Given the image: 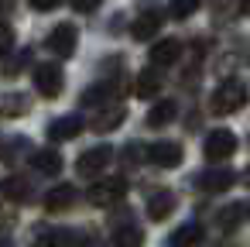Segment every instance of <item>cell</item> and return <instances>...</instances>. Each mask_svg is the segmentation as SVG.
<instances>
[{
  "label": "cell",
  "mask_w": 250,
  "mask_h": 247,
  "mask_svg": "<svg viewBox=\"0 0 250 247\" xmlns=\"http://www.w3.org/2000/svg\"><path fill=\"white\" fill-rule=\"evenodd\" d=\"M175 192L171 189H154V192H147V220H154V223H161V220H168L171 213H175Z\"/></svg>",
  "instance_id": "cell-9"
},
{
  "label": "cell",
  "mask_w": 250,
  "mask_h": 247,
  "mask_svg": "<svg viewBox=\"0 0 250 247\" xmlns=\"http://www.w3.org/2000/svg\"><path fill=\"white\" fill-rule=\"evenodd\" d=\"M158 90H161V72H158V69H144V72H137V79H134V96H137V100L158 96Z\"/></svg>",
  "instance_id": "cell-17"
},
{
  "label": "cell",
  "mask_w": 250,
  "mask_h": 247,
  "mask_svg": "<svg viewBox=\"0 0 250 247\" xmlns=\"http://www.w3.org/2000/svg\"><path fill=\"white\" fill-rule=\"evenodd\" d=\"M69 4H72V7H76L79 14H93V11H96V7L103 4V0H69Z\"/></svg>",
  "instance_id": "cell-27"
},
{
  "label": "cell",
  "mask_w": 250,
  "mask_h": 247,
  "mask_svg": "<svg viewBox=\"0 0 250 247\" xmlns=\"http://www.w3.org/2000/svg\"><path fill=\"white\" fill-rule=\"evenodd\" d=\"M35 90H38L42 96L55 100V96L62 93V69H59L55 62H45V66H38V69H35Z\"/></svg>",
  "instance_id": "cell-7"
},
{
  "label": "cell",
  "mask_w": 250,
  "mask_h": 247,
  "mask_svg": "<svg viewBox=\"0 0 250 247\" xmlns=\"http://www.w3.org/2000/svg\"><path fill=\"white\" fill-rule=\"evenodd\" d=\"M76 45H79V28L76 24H55L52 28V35H48V48L55 52V55H62V59H69L72 52H76Z\"/></svg>",
  "instance_id": "cell-6"
},
{
  "label": "cell",
  "mask_w": 250,
  "mask_h": 247,
  "mask_svg": "<svg viewBox=\"0 0 250 247\" xmlns=\"http://www.w3.org/2000/svg\"><path fill=\"white\" fill-rule=\"evenodd\" d=\"M79 131H83V117L79 113H69V117H59V120L48 124V137L52 141H72Z\"/></svg>",
  "instance_id": "cell-12"
},
{
  "label": "cell",
  "mask_w": 250,
  "mask_h": 247,
  "mask_svg": "<svg viewBox=\"0 0 250 247\" xmlns=\"http://www.w3.org/2000/svg\"><path fill=\"white\" fill-rule=\"evenodd\" d=\"M247 182H250V168H247Z\"/></svg>",
  "instance_id": "cell-31"
},
{
  "label": "cell",
  "mask_w": 250,
  "mask_h": 247,
  "mask_svg": "<svg viewBox=\"0 0 250 247\" xmlns=\"http://www.w3.org/2000/svg\"><path fill=\"white\" fill-rule=\"evenodd\" d=\"M240 14H243V18H250V0H240Z\"/></svg>",
  "instance_id": "cell-29"
},
{
  "label": "cell",
  "mask_w": 250,
  "mask_h": 247,
  "mask_svg": "<svg viewBox=\"0 0 250 247\" xmlns=\"http://www.w3.org/2000/svg\"><path fill=\"white\" fill-rule=\"evenodd\" d=\"M202 151H206V158H209V161H229V155L236 151V134H233V131H226V127H216V131H209V134H206Z\"/></svg>",
  "instance_id": "cell-2"
},
{
  "label": "cell",
  "mask_w": 250,
  "mask_h": 247,
  "mask_svg": "<svg viewBox=\"0 0 250 247\" xmlns=\"http://www.w3.org/2000/svg\"><path fill=\"white\" fill-rule=\"evenodd\" d=\"M31 110L28 93H0V117H24Z\"/></svg>",
  "instance_id": "cell-14"
},
{
  "label": "cell",
  "mask_w": 250,
  "mask_h": 247,
  "mask_svg": "<svg viewBox=\"0 0 250 247\" xmlns=\"http://www.w3.org/2000/svg\"><path fill=\"white\" fill-rule=\"evenodd\" d=\"M182 158H185V148L178 141H154L147 148V161L158 168H175V165H182Z\"/></svg>",
  "instance_id": "cell-5"
},
{
  "label": "cell",
  "mask_w": 250,
  "mask_h": 247,
  "mask_svg": "<svg viewBox=\"0 0 250 247\" xmlns=\"http://www.w3.org/2000/svg\"><path fill=\"white\" fill-rule=\"evenodd\" d=\"M11 48H14V31L11 28H0V59H4Z\"/></svg>",
  "instance_id": "cell-26"
},
{
  "label": "cell",
  "mask_w": 250,
  "mask_h": 247,
  "mask_svg": "<svg viewBox=\"0 0 250 247\" xmlns=\"http://www.w3.org/2000/svg\"><path fill=\"white\" fill-rule=\"evenodd\" d=\"M240 216H243V206H240V202H229V209L219 213V226H223V230H236V226H240Z\"/></svg>",
  "instance_id": "cell-25"
},
{
  "label": "cell",
  "mask_w": 250,
  "mask_h": 247,
  "mask_svg": "<svg viewBox=\"0 0 250 247\" xmlns=\"http://www.w3.org/2000/svg\"><path fill=\"white\" fill-rule=\"evenodd\" d=\"M0 192H4V199H11V202H28L31 199V182L24 175H11V179L0 182Z\"/></svg>",
  "instance_id": "cell-15"
},
{
  "label": "cell",
  "mask_w": 250,
  "mask_h": 247,
  "mask_svg": "<svg viewBox=\"0 0 250 247\" xmlns=\"http://www.w3.org/2000/svg\"><path fill=\"white\" fill-rule=\"evenodd\" d=\"M233 182H236V175H233L229 168H219V165H216V168H206V172L195 179V185H199L202 192H226Z\"/></svg>",
  "instance_id": "cell-10"
},
{
  "label": "cell",
  "mask_w": 250,
  "mask_h": 247,
  "mask_svg": "<svg viewBox=\"0 0 250 247\" xmlns=\"http://www.w3.org/2000/svg\"><path fill=\"white\" fill-rule=\"evenodd\" d=\"M120 83H124V79H103V83H93V86L79 96V103H83V107H103V103H113V100L120 96Z\"/></svg>",
  "instance_id": "cell-8"
},
{
  "label": "cell",
  "mask_w": 250,
  "mask_h": 247,
  "mask_svg": "<svg viewBox=\"0 0 250 247\" xmlns=\"http://www.w3.org/2000/svg\"><path fill=\"white\" fill-rule=\"evenodd\" d=\"M247 213H250V206H247Z\"/></svg>",
  "instance_id": "cell-32"
},
{
  "label": "cell",
  "mask_w": 250,
  "mask_h": 247,
  "mask_svg": "<svg viewBox=\"0 0 250 247\" xmlns=\"http://www.w3.org/2000/svg\"><path fill=\"white\" fill-rule=\"evenodd\" d=\"M59 4H62V0H31V7H35V11H55Z\"/></svg>",
  "instance_id": "cell-28"
},
{
  "label": "cell",
  "mask_w": 250,
  "mask_h": 247,
  "mask_svg": "<svg viewBox=\"0 0 250 247\" xmlns=\"http://www.w3.org/2000/svg\"><path fill=\"white\" fill-rule=\"evenodd\" d=\"M178 55H182V42H178V38H161V42H154V48H151V66H154V69L175 66Z\"/></svg>",
  "instance_id": "cell-11"
},
{
  "label": "cell",
  "mask_w": 250,
  "mask_h": 247,
  "mask_svg": "<svg viewBox=\"0 0 250 247\" xmlns=\"http://www.w3.org/2000/svg\"><path fill=\"white\" fill-rule=\"evenodd\" d=\"M79 237L72 233V230H52V233H45L42 237V247H72Z\"/></svg>",
  "instance_id": "cell-24"
},
{
  "label": "cell",
  "mask_w": 250,
  "mask_h": 247,
  "mask_svg": "<svg viewBox=\"0 0 250 247\" xmlns=\"http://www.w3.org/2000/svg\"><path fill=\"white\" fill-rule=\"evenodd\" d=\"M247 100H250V90H247L243 79H236V76L233 79H223L219 90L212 93V113H219V117L236 113V110L247 107Z\"/></svg>",
  "instance_id": "cell-1"
},
{
  "label": "cell",
  "mask_w": 250,
  "mask_h": 247,
  "mask_svg": "<svg viewBox=\"0 0 250 247\" xmlns=\"http://www.w3.org/2000/svg\"><path fill=\"white\" fill-rule=\"evenodd\" d=\"M110 161H113V148H110V144H96V148H89V151H83V155H79L76 172H79V175H86V179H93V175H100Z\"/></svg>",
  "instance_id": "cell-4"
},
{
  "label": "cell",
  "mask_w": 250,
  "mask_h": 247,
  "mask_svg": "<svg viewBox=\"0 0 250 247\" xmlns=\"http://www.w3.org/2000/svg\"><path fill=\"white\" fill-rule=\"evenodd\" d=\"M110 247H144V230L134 226V223H127V226H120L110 237Z\"/></svg>",
  "instance_id": "cell-22"
},
{
  "label": "cell",
  "mask_w": 250,
  "mask_h": 247,
  "mask_svg": "<svg viewBox=\"0 0 250 247\" xmlns=\"http://www.w3.org/2000/svg\"><path fill=\"white\" fill-rule=\"evenodd\" d=\"M199 7H202V0H171V4H168V14H171L175 21H185V18H192Z\"/></svg>",
  "instance_id": "cell-23"
},
{
  "label": "cell",
  "mask_w": 250,
  "mask_h": 247,
  "mask_svg": "<svg viewBox=\"0 0 250 247\" xmlns=\"http://www.w3.org/2000/svg\"><path fill=\"white\" fill-rule=\"evenodd\" d=\"M158 28H161V14L158 11H147V14H141L130 24V35H134V42H147V38L158 35Z\"/></svg>",
  "instance_id": "cell-16"
},
{
  "label": "cell",
  "mask_w": 250,
  "mask_h": 247,
  "mask_svg": "<svg viewBox=\"0 0 250 247\" xmlns=\"http://www.w3.org/2000/svg\"><path fill=\"white\" fill-rule=\"evenodd\" d=\"M124 196H127V182H124L120 175L100 179V182H93V189H89V202H93V206H113V202H120Z\"/></svg>",
  "instance_id": "cell-3"
},
{
  "label": "cell",
  "mask_w": 250,
  "mask_h": 247,
  "mask_svg": "<svg viewBox=\"0 0 250 247\" xmlns=\"http://www.w3.org/2000/svg\"><path fill=\"white\" fill-rule=\"evenodd\" d=\"M199 240H202V226L188 220V223H182V226L168 237V247H192V244H199Z\"/></svg>",
  "instance_id": "cell-21"
},
{
  "label": "cell",
  "mask_w": 250,
  "mask_h": 247,
  "mask_svg": "<svg viewBox=\"0 0 250 247\" xmlns=\"http://www.w3.org/2000/svg\"><path fill=\"white\" fill-rule=\"evenodd\" d=\"M31 165H35L38 175H59V172H62V155H59L55 148H45V151H35Z\"/></svg>",
  "instance_id": "cell-18"
},
{
  "label": "cell",
  "mask_w": 250,
  "mask_h": 247,
  "mask_svg": "<svg viewBox=\"0 0 250 247\" xmlns=\"http://www.w3.org/2000/svg\"><path fill=\"white\" fill-rule=\"evenodd\" d=\"M178 117V103L175 100H161L154 103V110H147V127H165Z\"/></svg>",
  "instance_id": "cell-20"
},
{
  "label": "cell",
  "mask_w": 250,
  "mask_h": 247,
  "mask_svg": "<svg viewBox=\"0 0 250 247\" xmlns=\"http://www.w3.org/2000/svg\"><path fill=\"white\" fill-rule=\"evenodd\" d=\"M124 120H127V110H124L120 103H110V107L93 120V131H96V134H110V131H117Z\"/></svg>",
  "instance_id": "cell-13"
},
{
  "label": "cell",
  "mask_w": 250,
  "mask_h": 247,
  "mask_svg": "<svg viewBox=\"0 0 250 247\" xmlns=\"http://www.w3.org/2000/svg\"><path fill=\"white\" fill-rule=\"evenodd\" d=\"M72 202H76V189H72L69 182H65V185H55V189L45 196V209H48V213H62V209H69Z\"/></svg>",
  "instance_id": "cell-19"
},
{
  "label": "cell",
  "mask_w": 250,
  "mask_h": 247,
  "mask_svg": "<svg viewBox=\"0 0 250 247\" xmlns=\"http://www.w3.org/2000/svg\"><path fill=\"white\" fill-rule=\"evenodd\" d=\"M0 247H11V244H7V240H4V244H0Z\"/></svg>",
  "instance_id": "cell-30"
}]
</instances>
